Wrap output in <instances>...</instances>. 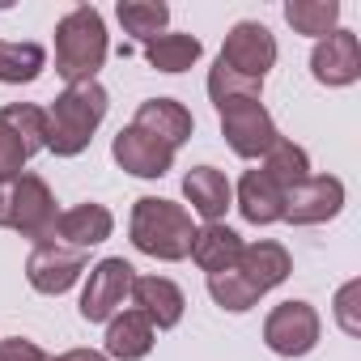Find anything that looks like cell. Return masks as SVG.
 <instances>
[{"instance_id":"cell-15","label":"cell","mask_w":361,"mask_h":361,"mask_svg":"<svg viewBox=\"0 0 361 361\" xmlns=\"http://www.w3.org/2000/svg\"><path fill=\"white\" fill-rule=\"evenodd\" d=\"M132 302L136 310L157 327V331H170L183 323V310H188V298L170 276H136L132 281Z\"/></svg>"},{"instance_id":"cell-22","label":"cell","mask_w":361,"mask_h":361,"mask_svg":"<svg viewBox=\"0 0 361 361\" xmlns=\"http://www.w3.org/2000/svg\"><path fill=\"white\" fill-rule=\"evenodd\" d=\"M47 68V51L39 43H9L0 39V81L5 85H30Z\"/></svg>"},{"instance_id":"cell-23","label":"cell","mask_w":361,"mask_h":361,"mask_svg":"<svg viewBox=\"0 0 361 361\" xmlns=\"http://www.w3.org/2000/svg\"><path fill=\"white\" fill-rule=\"evenodd\" d=\"M285 22L293 26V35H310V39H327L340 22V5L336 0H289L285 5Z\"/></svg>"},{"instance_id":"cell-14","label":"cell","mask_w":361,"mask_h":361,"mask_svg":"<svg viewBox=\"0 0 361 361\" xmlns=\"http://www.w3.org/2000/svg\"><path fill=\"white\" fill-rule=\"evenodd\" d=\"M132 128H140L145 136L161 140L166 149H178V145H188L192 132H196V119L183 102H174V98H149L136 106V119Z\"/></svg>"},{"instance_id":"cell-2","label":"cell","mask_w":361,"mask_h":361,"mask_svg":"<svg viewBox=\"0 0 361 361\" xmlns=\"http://www.w3.org/2000/svg\"><path fill=\"white\" fill-rule=\"evenodd\" d=\"M111 111V98L98 81H81V85H68L51 111H47V149L56 157H77L90 149L98 123L106 119Z\"/></svg>"},{"instance_id":"cell-20","label":"cell","mask_w":361,"mask_h":361,"mask_svg":"<svg viewBox=\"0 0 361 361\" xmlns=\"http://www.w3.org/2000/svg\"><path fill=\"white\" fill-rule=\"evenodd\" d=\"M238 251H243V238L226 226V221H213V226H200L196 238H192V259L200 272L217 276V272H230L238 264Z\"/></svg>"},{"instance_id":"cell-30","label":"cell","mask_w":361,"mask_h":361,"mask_svg":"<svg viewBox=\"0 0 361 361\" xmlns=\"http://www.w3.org/2000/svg\"><path fill=\"white\" fill-rule=\"evenodd\" d=\"M357 298H361V281H348L340 293H336V323L348 331V336H361V319H357Z\"/></svg>"},{"instance_id":"cell-13","label":"cell","mask_w":361,"mask_h":361,"mask_svg":"<svg viewBox=\"0 0 361 361\" xmlns=\"http://www.w3.org/2000/svg\"><path fill=\"white\" fill-rule=\"evenodd\" d=\"M234 272H238V276H243V281L259 293V298H264L268 289H276V285H285V281H289L293 259H289V251H285L281 243L259 238V243H243Z\"/></svg>"},{"instance_id":"cell-24","label":"cell","mask_w":361,"mask_h":361,"mask_svg":"<svg viewBox=\"0 0 361 361\" xmlns=\"http://www.w3.org/2000/svg\"><path fill=\"white\" fill-rule=\"evenodd\" d=\"M115 18L123 26V35L140 39V43H153L157 30L170 22V9L161 5V0H119L115 5Z\"/></svg>"},{"instance_id":"cell-21","label":"cell","mask_w":361,"mask_h":361,"mask_svg":"<svg viewBox=\"0 0 361 361\" xmlns=\"http://www.w3.org/2000/svg\"><path fill=\"white\" fill-rule=\"evenodd\" d=\"M200 56H204V43L196 35H157L153 43H145V60L157 73H188Z\"/></svg>"},{"instance_id":"cell-11","label":"cell","mask_w":361,"mask_h":361,"mask_svg":"<svg viewBox=\"0 0 361 361\" xmlns=\"http://www.w3.org/2000/svg\"><path fill=\"white\" fill-rule=\"evenodd\" d=\"M310 73L319 85H331V90H344L361 77V43L353 30H331L327 39L314 43L310 51Z\"/></svg>"},{"instance_id":"cell-31","label":"cell","mask_w":361,"mask_h":361,"mask_svg":"<svg viewBox=\"0 0 361 361\" xmlns=\"http://www.w3.org/2000/svg\"><path fill=\"white\" fill-rule=\"evenodd\" d=\"M0 361H51V357L26 336H9V340H0Z\"/></svg>"},{"instance_id":"cell-25","label":"cell","mask_w":361,"mask_h":361,"mask_svg":"<svg viewBox=\"0 0 361 361\" xmlns=\"http://www.w3.org/2000/svg\"><path fill=\"white\" fill-rule=\"evenodd\" d=\"M264 174L272 178V183H281L285 192L289 188H298L302 178H310V157H306V149L302 145H293V140H276L268 153H264Z\"/></svg>"},{"instance_id":"cell-10","label":"cell","mask_w":361,"mask_h":361,"mask_svg":"<svg viewBox=\"0 0 361 361\" xmlns=\"http://www.w3.org/2000/svg\"><path fill=\"white\" fill-rule=\"evenodd\" d=\"M344 209V183L336 174H310L285 192V221L293 226H323Z\"/></svg>"},{"instance_id":"cell-7","label":"cell","mask_w":361,"mask_h":361,"mask_svg":"<svg viewBox=\"0 0 361 361\" xmlns=\"http://www.w3.org/2000/svg\"><path fill=\"white\" fill-rule=\"evenodd\" d=\"M132 281H136V268L123 259V255H106L90 268V281H85V293H81V319L85 323H106L111 314L123 310V302L132 298Z\"/></svg>"},{"instance_id":"cell-1","label":"cell","mask_w":361,"mask_h":361,"mask_svg":"<svg viewBox=\"0 0 361 361\" xmlns=\"http://www.w3.org/2000/svg\"><path fill=\"white\" fill-rule=\"evenodd\" d=\"M128 234H132V247L140 255H153L161 264H178L192 255L196 226H192V213L183 204L161 200V196H140L132 204Z\"/></svg>"},{"instance_id":"cell-9","label":"cell","mask_w":361,"mask_h":361,"mask_svg":"<svg viewBox=\"0 0 361 361\" xmlns=\"http://www.w3.org/2000/svg\"><path fill=\"white\" fill-rule=\"evenodd\" d=\"M217 60L226 68H234L238 77L264 81L272 73V64H276V39H272V30L264 22H234Z\"/></svg>"},{"instance_id":"cell-18","label":"cell","mask_w":361,"mask_h":361,"mask_svg":"<svg viewBox=\"0 0 361 361\" xmlns=\"http://www.w3.org/2000/svg\"><path fill=\"white\" fill-rule=\"evenodd\" d=\"M153 344H157V327L136 306L106 319V357H115V361H140V357L153 353Z\"/></svg>"},{"instance_id":"cell-28","label":"cell","mask_w":361,"mask_h":361,"mask_svg":"<svg viewBox=\"0 0 361 361\" xmlns=\"http://www.w3.org/2000/svg\"><path fill=\"white\" fill-rule=\"evenodd\" d=\"M209 293H213V302L221 306V310H234V314H243V310H251L255 302H259V293L230 268V272H217V276H209Z\"/></svg>"},{"instance_id":"cell-3","label":"cell","mask_w":361,"mask_h":361,"mask_svg":"<svg viewBox=\"0 0 361 361\" xmlns=\"http://www.w3.org/2000/svg\"><path fill=\"white\" fill-rule=\"evenodd\" d=\"M106 22L94 5H77L56 22V73L68 85L94 81L98 68L106 64Z\"/></svg>"},{"instance_id":"cell-5","label":"cell","mask_w":361,"mask_h":361,"mask_svg":"<svg viewBox=\"0 0 361 361\" xmlns=\"http://www.w3.org/2000/svg\"><path fill=\"white\" fill-rule=\"evenodd\" d=\"M217 115H221V136H226V145H230L238 157H247V161L264 157V153L281 140V132H276V123H272V115H268V106H264L259 98L226 102V106H217Z\"/></svg>"},{"instance_id":"cell-29","label":"cell","mask_w":361,"mask_h":361,"mask_svg":"<svg viewBox=\"0 0 361 361\" xmlns=\"http://www.w3.org/2000/svg\"><path fill=\"white\" fill-rule=\"evenodd\" d=\"M26 161H30V153H26V145L18 140V132L0 119V183H13V178H22L26 174Z\"/></svg>"},{"instance_id":"cell-19","label":"cell","mask_w":361,"mask_h":361,"mask_svg":"<svg viewBox=\"0 0 361 361\" xmlns=\"http://www.w3.org/2000/svg\"><path fill=\"white\" fill-rule=\"evenodd\" d=\"M238 213L251 226H272L285 221V188L272 183L264 170H247L238 178Z\"/></svg>"},{"instance_id":"cell-27","label":"cell","mask_w":361,"mask_h":361,"mask_svg":"<svg viewBox=\"0 0 361 361\" xmlns=\"http://www.w3.org/2000/svg\"><path fill=\"white\" fill-rule=\"evenodd\" d=\"M259 94H264V81L238 77L221 60L209 68V98H213V106H226V102H238V98H259Z\"/></svg>"},{"instance_id":"cell-17","label":"cell","mask_w":361,"mask_h":361,"mask_svg":"<svg viewBox=\"0 0 361 361\" xmlns=\"http://www.w3.org/2000/svg\"><path fill=\"white\" fill-rule=\"evenodd\" d=\"M183 196L192 204L196 217H204V226L221 221L226 209L234 204V188H230V178L217 170V166H196L183 174Z\"/></svg>"},{"instance_id":"cell-32","label":"cell","mask_w":361,"mask_h":361,"mask_svg":"<svg viewBox=\"0 0 361 361\" xmlns=\"http://www.w3.org/2000/svg\"><path fill=\"white\" fill-rule=\"evenodd\" d=\"M51 361H111V357L98 353V348H68V353H60V357H51Z\"/></svg>"},{"instance_id":"cell-26","label":"cell","mask_w":361,"mask_h":361,"mask_svg":"<svg viewBox=\"0 0 361 361\" xmlns=\"http://www.w3.org/2000/svg\"><path fill=\"white\" fill-rule=\"evenodd\" d=\"M0 119L18 132V140L26 145V153L47 149V111L43 106H35V102H9V106H0Z\"/></svg>"},{"instance_id":"cell-8","label":"cell","mask_w":361,"mask_h":361,"mask_svg":"<svg viewBox=\"0 0 361 361\" xmlns=\"http://www.w3.org/2000/svg\"><path fill=\"white\" fill-rule=\"evenodd\" d=\"M85 268H90V251H77V247L47 238V243H35V251L26 259V281H30V289L56 298V293H68Z\"/></svg>"},{"instance_id":"cell-6","label":"cell","mask_w":361,"mask_h":361,"mask_svg":"<svg viewBox=\"0 0 361 361\" xmlns=\"http://www.w3.org/2000/svg\"><path fill=\"white\" fill-rule=\"evenodd\" d=\"M319 336H323L319 310H314L310 302H298V298L272 306L268 319H264V344H268L276 357H306V353L319 344Z\"/></svg>"},{"instance_id":"cell-4","label":"cell","mask_w":361,"mask_h":361,"mask_svg":"<svg viewBox=\"0 0 361 361\" xmlns=\"http://www.w3.org/2000/svg\"><path fill=\"white\" fill-rule=\"evenodd\" d=\"M56 196L47 188L43 174H22L13 183H0V226L5 230H18L22 238H35V243H47L51 230H56Z\"/></svg>"},{"instance_id":"cell-16","label":"cell","mask_w":361,"mask_h":361,"mask_svg":"<svg viewBox=\"0 0 361 361\" xmlns=\"http://www.w3.org/2000/svg\"><path fill=\"white\" fill-rule=\"evenodd\" d=\"M111 234H115V213L106 204H73L56 217V230H51L56 243L77 247V251H90V247L106 243Z\"/></svg>"},{"instance_id":"cell-12","label":"cell","mask_w":361,"mask_h":361,"mask_svg":"<svg viewBox=\"0 0 361 361\" xmlns=\"http://www.w3.org/2000/svg\"><path fill=\"white\" fill-rule=\"evenodd\" d=\"M111 157H115L128 174H136V178H161V174H170V166H174V149H166L161 140L145 136V132L132 128V123L115 132Z\"/></svg>"}]
</instances>
